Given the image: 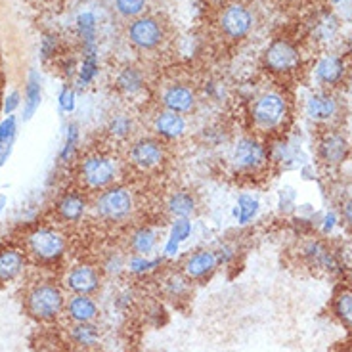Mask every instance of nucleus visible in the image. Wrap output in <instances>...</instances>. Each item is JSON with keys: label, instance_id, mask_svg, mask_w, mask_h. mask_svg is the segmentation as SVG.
Here are the masks:
<instances>
[{"label": "nucleus", "instance_id": "473e14b6", "mask_svg": "<svg viewBox=\"0 0 352 352\" xmlns=\"http://www.w3.org/2000/svg\"><path fill=\"white\" fill-rule=\"evenodd\" d=\"M41 100H43V80H41V75L36 71H29L25 94H23V119L25 121H29L36 113V109L41 106Z\"/></svg>", "mask_w": 352, "mask_h": 352}, {"label": "nucleus", "instance_id": "0eeeda50", "mask_svg": "<svg viewBox=\"0 0 352 352\" xmlns=\"http://www.w3.org/2000/svg\"><path fill=\"white\" fill-rule=\"evenodd\" d=\"M25 253L36 264L52 266L62 261L67 253L65 234L52 226H41L29 232L25 238Z\"/></svg>", "mask_w": 352, "mask_h": 352}, {"label": "nucleus", "instance_id": "9b49d317", "mask_svg": "<svg viewBox=\"0 0 352 352\" xmlns=\"http://www.w3.org/2000/svg\"><path fill=\"white\" fill-rule=\"evenodd\" d=\"M63 289L71 295H96L104 285V274L94 263H77L63 274Z\"/></svg>", "mask_w": 352, "mask_h": 352}, {"label": "nucleus", "instance_id": "79ce46f5", "mask_svg": "<svg viewBox=\"0 0 352 352\" xmlns=\"http://www.w3.org/2000/svg\"><path fill=\"white\" fill-rule=\"evenodd\" d=\"M280 201H278V207L282 212H295L297 211V192L291 188V186H285L280 190Z\"/></svg>", "mask_w": 352, "mask_h": 352}, {"label": "nucleus", "instance_id": "a211bd4d", "mask_svg": "<svg viewBox=\"0 0 352 352\" xmlns=\"http://www.w3.org/2000/svg\"><path fill=\"white\" fill-rule=\"evenodd\" d=\"M305 115L312 123L331 124L341 115V104L329 90L310 92L305 100Z\"/></svg>", "mask_w": 352, "mask_h": 352}, {"label": "nucleus", "instance_id": "c85d7f7f", "mask_svg": "<svg viewBox=\"0 0 352 352\" xmlns=\"http://www.w3.org/2000/svg\"><path fill=\"white\" fill-rule=\"evenodd\" d=\"M268 151H270V161L276 163V165H280L282 168H285V170L299 167V159H302L300 146L293 144L287 138H276L272 142V146H268Z\"/></svg>", "mask_w": 352, "mask_h": 352}, {"label": "nucleus", "instance_id": "603ef678", "mask_svg": "<svg viewBox=\"0 0 352 352\" xmlns=\"http://www.w3.org/2000/svg\"><path fill=\"white\" fill-rule=\"evenodd\" d=\"M4 207H6V197L4 195H0V214L4 211Z\"/></svg>", "mask_w": 352, "mask_h": 352}, {"label": "nucleus", "instance_id": "39448f33", "mask_svg": "<svg viewBox=\"0 0 352 352\" xmlns=\"http://www.w3.org/2000/svg\"><path fill=\"white\" fill-rule=\"evenodd\" d=\"M270 151L266 142L258 134H241L238 136L228 153V165L236 176H253L263 175L270 167Z\"/></svg>", "mask_w": 352, "mask_h": 352}, {"label": "nucleus", "instance_id": "49530a36", "mask_svg": "<svg viewBox=\"0 0 352 352\" xmlns=\"http://www.w3.org/2000/svg\"><path fill=\"white\" fill-rule=\"evenodd\" d=\"M56 48H58V38H56V35H44L43 43H41V58L43 60L52 58Z\"/></svg>", "mask_w": 352, "mask_h": 352}, {"label": "nucleus", "instance_id": "3c124183", "mask_svg": "<svg viewBox=\"0 0 352 352\" xmlns=\"http://www.w3.org/2000/svg\"><path fill=\"white\" fill-rule=\"evenodd\" d=\"M10 153H12V146H2L0 144V167L8 161Z\"/></svg>", "mask_w": 352, "mask_h": 352}, {"label": "nucleus", "instance_id": "a18cd8bd", "mask_svg": "<svg viewBox=\"0 0 352 352\" xmlns=\"http://www.w3.org/2000/svg\"><path fill=\"white\" fill-rule=\"evenodd\" d=\"M132 302H134V291H132L131 287H126V289H121L115 293L113 307L117 308V310L126 312V310L132 307Z\"/></svg>", "mask_w": 352, "mask_h": 352}, {"label": "nucleus", "instance_id": "6e6552de", "mask_svg": "<svg viewBox=\"0 0 352 352\" xmlns=\"http://www.w3.org/2000/svg\"><path fill=\"white\" fill-rule=\"evenodd\" d=\"M299 256L308 268L326 276H341L344 270L341 256L322 238H307L300 241Z\"/></svg>", "mask_w": 352, "mask_h": 352}, {"label": "nucleus", "instance_id": "2f4dec72", "mask_svg": "<svg viewBox=\"0 0 352 352\" xmlns=\"http://www.w3.org/2000/svg\"><path fill=\"white\" fill-rule=\"evenodd\" d=\"M258 212H261V199L255 194L243 192V194L238 195L236 205H234V220L239 226L253 224V220H256Z\"/></svg>", "mask_w": 352, "mask_h": 352}, {"label": "nucleus", "instance_id": "dca6fc26", "mask_svg": "<svg viewBox=\"0 0 352 352\" xmlns=\"http://www.w3.org/2000/svg\"><path fill=\"white\" fill-rule=\"evenodd\" d=\"M253 23H255L253 12L247 8L245 4L230 2L228 6L220 12L219 27L222 35L230 41H243L251 33Z\"/></svg>", "mask_w": 352, "mask_h": 352}, {"label": "nucleus", "instance_id": "58836bf2", "mask_svg": "<svg viewBox=\"0 0 352 352\" xmlns=\"http://www.w3.org/2000/svg\"><path fill=\"white\" fill-rule=\"evenodd\" d=\"M148 0H115V12L124 19H134L144 16Z\"/></svg>", "mask_w": 352, "mask_h": 352}, {"label": "nucleus", "instance_id": "7ed1b4c3", "mask_svg": "<svg viewBox=\"0 0 352 352\" xmlns=\"http://www.w3.org/2000/svg\"><path fill=\"white\" fill-rule=\"evenodd\" d=\"M249 121L258 134H278L291 121V102L282 90H264L249 104Z\"/></svg>", "mask_w": 352, "mask_h": 352}, {"label": "nucleus", "instance_id": "f3484780", "mask_svg": "<svg viewBox=\"0 0 352 352\" xmlns=\"http://www.w3.org/2000/svg\"><path fill=\"white\" fill-rule=\"evenodd\" d=\"M159 293L173 307H184L186 302L192 299L194 283L180 272V268L178 270L176 268L161 270L159 272Z\"/></svg>", "mask_w": 352, "mask_h": 352}, {"label": "nucleus", "instance_id": "a19ab883", "mask_svg": "<svg viewBox=\"0 0 352 352\" xmlns=\"http://www.w3.org/2000/svg\"><path fill=\"white\" fill-rule=\"evenodd\" d=\"M214 253L219 256L220 268L222 266H232L238 261V247L234 245L232 241H222L219 247H214Z\"/></svg>", "mask_w": 352, "mask_h": 352}, {"label": "nucleus", "instance_id": "7c9ffc66", "mask_svg": "<svg viewBox=\"0 0 352 352\" xmlns=\"http://www.w3.org/2000/svg\"><path fill=\"white\" fill-rule=\"evenodd\" d=\"M331 312H333L335 320L344 329L352 331V287L341 285L335 291L333 300H331Z\"/></svg>", "mask_w": 352, "mask_h": 352}, {"label": "nucleus", "instance_id": "9d476101", "mask_svg": "<svg viewBox=\"0 0 352 352\" xmlns=\"http://www.w3.org/2000/svg\"><path fill=\"white\" fill-rule=\"evenodd\" d=\"M349 138L337 129H324L316 140V157L326 168H339L351 157Z\"/></svg>", "mask_w": 352, "mask_h": 352}, {"label": "nucleus", "instance_id": "393cba45", "mask_svg": "<svg viewBox=\"0 0 352 352\" xmlns=\"http://www.w3.org/2000/svg\"><path fill=\"white\" fill-rule=\"evenodd\" d=\"M100 314H102L100 305L92 295H71L65 302V318L71 324L98 322Z\"/></svg>", "mask_w": 352, "mask_h": 352}, {"label": "nucleus", "instance_id": "09e8293b", "mask_svg": "<svg viewBox=\"0 0 352 352\" xmlns=\"http://www.w3.org/2000/svg\"><path fill=\"white\" fill-rule=\"evenodd\" d=\"M339 212H341V220H343L349 228H352V195L344 197L343 201H341Z\"/></svg>", "mask_w": 352, "mask_h": 352}, {"label": "nucleus", "instance_id": "864d4df0", "mask_svg": "<svg viewBox=\"0 0 352 352\" xmlns=\"http://www.w3.org/2000/svg\"><path fill=\"white\" fill-rule=\"evenodd\" d=\"M346 48H349V56H352V36H351V41H349V46H346Z\"/></svg>", "mask_w": 352, "mask_h": 352}, {"label": "nucleus", "instance_id": "423d86ee", "mask_svg": "<svg viewBox=\"0 0 352 352\" xmlns=\"http://www.w3.org/2000/svg\"><path fill=\"white\" fill-rule=\"evenodd\" d=\"M124 163L140 175L161 173L168 163V146L153 134L134 136L126 144Z\"/></svg>", "mask_w": 352, "mask_h": 352}, {"label": "nucleus", "instance_id": "5701e85b", "mask_svg": "<svg viewBox=\"0 0 352 352\" xmlns=\"http://www.w3.org/2000/svg\"><path fill=\"white\" fill-rule=\"evenodd\" d=\"M27 268V253L14 245L0 247V285L18 280Z\"/></svg>", "mask_w": 352, "mask_h": 352}, {"label": "nucleus", "instance_id": "c756f323", "mask_svg": "<svg viewBox=\"0 0 352 352\" xmlns=\"http://www.w3.org/2000/svg\"><path fill=\"white\" fill-rule=\"evenodd\" d=\"M167 264V258L161 255H129V263H126V274L131 278H150L153 274H159L163 270V266Z\"/></svg>", "mask_w": 352, "mask_h": 352}, {"label": "nucleus", "instance_id": "f03ea898", "mask_svg": "<svg viewBox=\"0 0 352 352\" xmlns=\"http://www.w3.org/2000/svg\"><path fill=\"white\" fill-rule=\"evenodd\" d=\"M124 161L111 151L96 150L87 153L77 165V180L80 190L88 194H98L109 186L121 182Z\"/></svg>", "mask_w": 352, "mask_h": 352}, {"label": "nucleus", "instance_id": "4be33fe9", "mask_svg": "<svg viewBox=\"0 0 352 352\" xmlns=\"http://www.w3.org/2000/svg\"><path fill=\"white\" fill-rule=\"evenodd\" d=\"M163 209H165V214L170 220L194 219L197 211H199V201H197V195L192 190L178 188V190H173L165 197Z\"/></svg>", "mask_w": 352, "mask_h": 352}, {"label": "nucleus", "instance_id": "4c0bfd02", "mask_svg": "<svg viewBox=\"0 0 352 352\" xmlns=\"http://www.w3.org/2000/svg\"><path fill=\"white\" fill-rule=\"evenodd\" d=\"M98 73H100L98 54H85L82 63H80L79 71H77V87H79L80 90L88 88L94 80H96Z\"/></svg>", "mask_w": 352, "mask_h": 352}, {"label": "nucleus", "instance_id": "c03bdc74", "mask_svg": "<svg viewBox=\"0 0 352 352\" xmlns=\"http://www.w3.org/2000/svg\"><path fill=\"white\" fill-rule=\"evenodd\" d=\"M339 214L335 211H326L320 220H318V226H320V232L324 234V236H329V234H333V230L339 226Z\"/></svg>", "mask_w": 352, "mask_h": 352}, {"label": "nucleus", "instance_id": "412c9836", "mask_svg": "<svg viewBox=\"0 0 352 352\" xmlns=\"http://www.w3.org/2000/svg\"><path fill=\"white\" fill-rule=\"evenodd\" d=\"M344 77H346V62H344L343 56L326 54L314 65V79L320 87H324L326 90L339 87Z\"/></svg>", "mask_w": 352, "mask_h": 352}, {"label": "nucleus", "instance_id": "6ab92c4d", "mask_svg": "<svg viewBox=\"0 0 352 352\" xmlns=\"http://www.w3.org/2000/svg\"><path fill=\"white\" fill-rule=\"evenodd\" d=\"M159 245H161V230L148 222L131 226L124 238V249L129 255L151 256L157 253Z\"/></svg>", "mask_w": 352, "mask_h": 352}, {"label": "nucleus", "instance_id": "72a5a7b5", "mask_svg": "<svg viewBox=\"0 0 352 352\" xmlns=\"http://www.w3.org/2000/svg\"><path fill=\"white\" fill-rule=\"evenodd\" d=\"M126 263H129V253L126 249H109L104 253L102 261H100V270L107 278H123L126 274Z\"/></svg>", "mask_w": 352, "mask_h": 352}, {"label": "nucleus", "instance_id": "ea45409f", "mask_svg": "<svg viewBox=\"0 0 352 352\" xmlns=\"http://www.w3.org/2000/svg\"><path fill=\"white\" fill-rule=\"evenodd\" d=\"M16 134H18V119L16 115H8L4 121H0V144L14 146Z\"/></svg>", "mask_w": 352, "mask_h": 352}, {"label": "nucleus", "instance_id": "a878e982", "mask_svg": "<svg viewBox=\"0 0 352 352\" xmlns=\"http://www.w3.org/2000/svg\"><path fill=\"white\" fill-rule=\"evenodd\" d=\"M146 75L140 67L136 65H124L121 69L117 71L115 75V88L121 96L134 100V98H140L146 92Z\"/></svg>", "mask_w": 352, "mask_h": 352}, {"label": "nucleus", "instance_id": "5fc2aeb1", "mask_svg": "<svg viewBox=\"0 0 352 352\" xmlns=\"http://www.w3.org/2000/svg\"><path fill=\"white\" fill-rule=\"evenodd\" d=\"M232 2H239V4H245L247 0H232Z\"/></svg>", "mask_w": 352, "mask_h": 352}, {"label": "nucleus", "instance_id": "f704fd0d", "mask_svg": "<svg viewBox=\"0 0 352 352\" xmlns=\"http://www.w3.org/2000/svg\"><path fill=\"white\" fill-rule=\"evenodd\" d=\"M77 31H79L80 41H82V52L98 54V21L96 16L92 12H82V14H79V18H77Z\"/></svg>", "mask_w": 352, "mask_h": 352}, {"label": "nucleus", "instance_id": "6e6d98bb", "mask_svg": "<svg viewBox=\"0 0 352 352\" xmlns=\"http://www.w3.org/2000/svg\"><path fill=\"white\" fill-rule=\"evenodd\" d=\"M331 2H343V0H331Z\"/></svg>", "mask_w": 352, "mask_h": 352}, {"label": "nucleus", "instance_id": "2eb2a0df", "mask_svg": "<svg viewBox=\"0 0 352 352\" xmlns=\"http://www.w3.org/2000/svg\"><path fill=\"white\" fill-rule=\"evenodd\" d=\"M157 104L163 109L180 115H192L199 106V96L194 88L184 82H168L159 90Z\"/></svg>", "mask_w": 352, "mask_h": 352}, {"label": "nucleus", "instance_id": "20e7f679", "mask_svg": "<svg viewBox=\"0 0 352 352\" xmlns=\"http://www.w3.org/2000/svg\"><path fill=\"white\" fill-rule=\"evenodd\" d=\"M25 310L29 316L41 324L58 322L65 314V289L52 280H38L25 293Z\"/></svg>", "mask_w": 352, "mask_h": 352}, {"label": "nucleus", "instance_id": "de8ad7c7", "mask_svg": "<svg viewBox=\"0 0 352 352\" xmlns=\"http://www.w3.org/2000/svg\"><path fill=\"white\" fill-rule=\"evenodd\" d=\"M21 106V94H19L18 90H12L8 96H6V100H4V115L8 117V115H14V111L18 109V107Z\"/></svg>", "mask_w": 352, "mask_h": 352}, {"label": "nucleus", "instance_id": "4468645a", "mask_svg": "<svg viewBox=\"0 0 352 352\" xmlns=\"http://www.w3.org/2000/svg\"><path fill=\"white\" fill-rule=\"evenodd\" d=\"M219 256L212 247H199L180 261V272L192 283H207L219 272Z\"/></svg>", "mask_w": 352, "mask_h": 352}, {"label": "nucleus", "instance_id": "e433bc0d", "mask_svg": "<svg viewBox=\"0 0 352 352\" xmlns=\"http://www.w3.org/2000/svg\"><path fill=\"white\" fill-rule=\"evenodd\" d=\"M80 144V129L77 123H69L67 129H65V140H63L62 150H60V155H58V161L60 165H69L71 161L75 159L77 151H79Z\"/></svg>", "mask_w": 352, "mask_h": 352}, {"label": "nucleus", "instance_id": "b1692460", "mask_svg": "<svg viewBox=\"0 0 352 352\" xmlns=\"http://www.w3.org/2000/svg\"><path fill=\"white\" fill-rule=\"evenodd\" d=\"M194 236V222L192 219H176L170 220L168 226L167 238L163 241V249L161 255L165 256L167 261H173L180 255V249L184 245L188 239Z\"/></svg>", "mask_w": 352, "mask_h": 352}, {"label": "nucleus", "instance_id": "1a4fd4ad", "mask_svg": "<svg viewBox=\"0 0 352 352\" xmlns=\"http://www.w3.org/2000/svg\"><path fill=\"white\" fill-rule=\"evenodd\" d=\"M126 38L136 50L153 52L165 41V27L155 16L144 14L140 18L131 19V23L126 27Z\"/></svg>", "mask_w": 352, "mask_h": 352}, {"label": "nucleus", "instance_id": "f257e3e1", "mask_svg": "<svg viewBox=\"0 0 352 352\" xmlns=\"http://www.w3.org/2000/svg\"><path fill=\"white\" fill-rule=\"evenodd\" d=\"M90 211L106 226H129L138 214V194L132 186L117 182L94 194L90 199Z\"/></svg>", "mask_w": 352, "mask_h": 352}, {"label": "nucleus", "instance_id": "f8f14e48", "mask_svg": "<svg viewBox=\"0 0 352 352\" xmlns=\"http://www.w3.org/2000/svg\"><path fill=\"white\" fill-rule=\"evenodd\" d=\"M300 50L289 38H276L264 50V69L272 75H289L300 67Z\"/></svg>", "mask_w": 352, "mask_h": 352}, {"label": "nucleus", "instance_id": "bb28decb", "mask_svg": "<svg viewBox=\"0 0 352 352\" xmlns=\"http://www.w3.org/2000/svg\"><path fill=\"white\" fill-rule=\"evenodd\" d=\"M69 343L85 352H94L102 343V327L98 322H87V324H71Z\"/></svg>", "mask_w": 352, "mask_h": 352}, {"label": "nucleus", "instance_id": "ddd939ff", "mask_svg": "<svg viewBox=\"0 0 352 352\" xmlns=\"http://www.w3.org/2000/svg\"><path fill=\"white\" fill-rule=\"evenodd\" d=\"M148 126H150V134L157 136L159 140H163L165 144L184 140L190 132V121L186 115L175 113V111H168L163 107H157L151 111Z\"/></svg>", "mask_w": 352, "mask_h": 352}, {"label": "nucleus", "instance_id": "cd10ccee", "mask_svg": "<svg viewBox=\"0 0 352 352\" xmlns=\"http://www.w3.org/2000/svg\"><path fill=\"white\" fill-rule=\"evenodd\" d=\"M136 119L129 111H117L113 113L106 123L107 138L115 144H129L136 136Z\"/></svg>", "mask_w": 352, "mask_h": 352}, {"label": "nucleus", "instance_id": "aec40b11", "mask_svg": "<svg viewBox=\"0 0 352 352\" xmlns=\"http://www.w3.org/2000/svg\"><path fill=\"white\" fill-rule=\"evenodd\" d=\"M88 211H90V197L82 190H67L54 203L56 219L63 224H79L85 220Z\"/></svg>", "mask_w": 352, "mask_h": 352}, {"label": "nucleus", "instance_id": "37998d69", "mask_svg": "<svg viewBox=\"0 0 352 352\" xmlns=\"http://www.w3.org/2000/svg\"><path fill=\"white\" fill-rule=\"evenodd\" d=\"M58 106H60L62 113H73L77 107V92L71 87H63L60 96H58Z\"/></svg>", "mask_w": 352, "mask_h": 352}, {"label": "nucleus", "instance_id": "8fccbe9b", "mask_svg": "<svg viewBox=\"0 0 352 352\" xmlns=\"http://www.w3.org/2000/svg\"><path fill=\"white\" fill-rule=\"evenodd\" d=\"M205 96L209 98V100H212V102H219L220 100V85H217V82H212V80H209V82H205Z\"/></svg>", "mask_w": 352, "mask_h": 352}, {"label": "nucleus", "instance_id": "c9c22d12", "mask_svg": "<svg viewBox=\"0 0 352 352\" xmlns=\"http://www.w3.org/2000/svg\"><path fill=\"white\" fill-rule=\"evenodd\" d=\"M339 31V21L335 18L331 12H322L314 18V23H312V35L316 36V41H322V43H327L331 41Z\"/></svg>", "mask_w": 352, "mask_h": 352}]
</instances>
